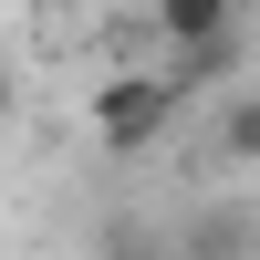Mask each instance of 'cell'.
<instances>
[{
  "instance_id": "6da1fadb",
  "label": "cell",
  "mask_w": 260,
  "mask_h": 260,
  "mask_svg": "<svg viewBox=\"0 0 260 260\" xmlns=\"http://www.w3.org/2000/svg\"><path fill=\"white\" fill-rule=\"evenodd\" d=\"M177 115H187V94L156 73V62H125V73L94 83V146H104V156H146V146H167Z\"/></svg>"
},
{
  "instance_id": "277c9868",
  "label": "cell",
  "mask_w": 260,
  "mask_h": 260,
  "mask_svg": "<svg viewBox=\"0 0 260 260\" xmlns=\"http://www.w3.org/2000/svg\"><path fill=\"white\" fill-rule=\"evenodd\" d=\"M208 156L219 167H260V83L208 94Z\"/></svg>"
},
{
  "instance_id": "3957f363",
  "label": "cell",
  "mask_w": 260,
  "mask_h": 260,
  "mask_svg": "<svg viewBox=\"0 0 260 260\" xmlns=\"http://www.w3.org/2000/svg\"><path fill=\"white\" fill-rule=\"evenodd\" d=\"M240 21V0H136V31L156 42V52H177V42H208Z\"/></svg>"
},
{
  "instance_id": "7a4b0ae2",
  "label": "cell",
  "mask_w": 260,
  "mask_h": 260,
  "mask_svg": "<svg viewBox=\"0 0 260 260\" xmlns=\"http://www.w3.org/2000/svg\"><path fill=\"white\" fill-rule=\"evenodd\" d=\"M156 73L177 83L187 104H198V94H229V83L250 73V21H229V31H208V42H177V52H156Z\"/></svg>"
},
{
  "instance_id": "5b68a950",
  "label": "cell",
  "mask_w": 260,
  "mask_h": 260,
  "mask_svg": "<svg viewBox=\"0 0 260 260\" xmlns=\"http://www.w3.org/2000/svg\"><path fill=\"white\" fill-rule=\"evenodd\" d=\"M125 260H167V240H146V250H125Z\"/></svg>"
},
{
  "instance_id": "8992f818",
  "label": "cell",
  "mask_w": 260,
  "mask_h": 260,
  "mask_svg": "<svg viewBox=\"0 0 260 260\" xmlns=\"http://www.w3.org/2000/svg\"><path fill=\"white\" fill-rule=\"evenodd\" d=\"M0 115H11V62H0Z\"/></svg>"
},
{
  "instance_id": "52a82bcc",
  "label": "cell",
  "mask_w": 260,
  "mask_h": 260,
  "mask_svg": "<svg viewBox=\"0 0 260 260\" xmlns=\"http://www.w3.org/2000/svg\"><path fill=\"white\" fill-rule=\"evenodd\" d=\"M240 21H260V0H240Z\"/></svg>"
}]
</instances>
